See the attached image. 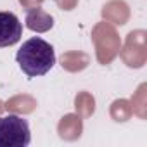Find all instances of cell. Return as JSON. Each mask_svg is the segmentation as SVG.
Segmentation results:
<instances>
[{"label": "cell", "instance_id": "1", "mask_svg": "<svg viewBox=\"0 0 147 147\" xmlns=\"http://www.w3.org/2000/svg\"><path fill=\"white\" fill-rule=\"evenodd\" d=\"M16 62L19 64L21 71L30 78L43 76L55 64V52L50 43L43 38L35 36L23 43V47L16 54Z\"/></svg>", "mask_w": 147, "mask_h": 147}, {"label": "cell", "instance_id": "2", "mask_svg": "<svg viewBox=\"0 0 147 147\" xmlns=\"http://www.w3.org/2000/svg\"><path fill=\"white\" fill-rule=\"evenodd\" d=\"M31 142L30 125L18 114L0 116V147H26Z\"/></svg>", "mask_w": 147, "mask_h": 147}, {"label": "cell", "instance_id": "3", "mask_svg": "<svg viewBox=\"0 0 147 147\" xmlns=\"http://www.w3.org/2000/svg\"><path fill=\"white\" fill-rule=\"evenodd\" d=\"M23 24L14 12H0V47H11L21 40Z\"/></svg>", "mask_w": 147, "mask_h": 147}]
</instances>
